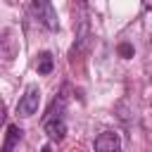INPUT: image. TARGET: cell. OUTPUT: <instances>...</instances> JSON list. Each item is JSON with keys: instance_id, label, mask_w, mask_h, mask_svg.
Segmentation results:
<instances>
[{"instance_id": "6da1fadb", "label": "cell", "mask_w": 152, "mask_h": 152, "mask_svg": "<svg viewBox=\"0 0 152 152\" xmlns=\"http://www.w3.org/2000/svg\"><path fill=\"white\" fill-rule=\"evenodd\" d=\"M31 10L36 14V19L50 28V31H57L59 28V21H57V12L52 7V0H31Z\"/></svg>"}, {"instance_id": "7a4b0ae2", "label": "cell", "mask_w": 152, "mask_h": 152, "mask_svg": "<svg viewBox=\"0 0 152 152\" xmlns=\"http://www.w3.org/2000/svg\"><path fill=\"white\" fill-rule=\"evenodd\" d=\"M38 104H40V90L36 83H31V86H26L21 100L17 102V114L19 116H33L38 112Z\"/></svg>"}, {"instance_id": "3957f363", "label": "cell", "mask_w": 152, "mask_h": 152, "mask_svg": "<svg viewBox=\"0 0 152 152\" xmlns=\"http://www.w3.org/2000/svg\"><path fill=\"white\" fill-rule=\"evenodd\" d=\"M43 131H45V135H48L50 140H55V142L64 140V135H66V124H64L62 114H48V119L43 121Z\"/></svg>"}, {"instance_id": "277c9868", "label": "cell", "mask_w": 152, "mask_h": 152, "mask_svg": "<svg viewBox=\"0 0 152 152\" xmlns=\"http://www.w3.org/2000/svg\"><path fill=\"white\" fill-rule=\"evenodd\" d=\"M119 147H121V140L114 131H104L95 138V150H100V152H114Z\"/></svg>"}, {"instance_id": "5b68a950", "label": "cell", "mask_w": 152, "mask_h": 152, "mask_svg": "<svg viewBox=\"0 0 152 152\" xmlns=\"http://www.w3.org/2000/svg\"><path fill=\"white\" fill-rule=\"evenodd\" d=\"M52 66H55V62H52V55L50 52H40L38 55V62H36V69H38V74H50L52 71Z\"/></svg>"}, {"instance_id": "8992f818", "label": "cell", "mask_w": 152, "mask_h": 152, "mask_svg": "<svg viewBox=\"0 0 152 152\" xmlns=\"http://www.w3.org/2000/svg\"><path fill=\"white\" fill-rule=\"evenodd\" d=\"M21 133H24V131H21L19 126H14V124L7 126V138H5V145H2V147H5V150H12V147L21 140Z\"/></svg>"}, {"instance_id": "52a82bcc", "label": "cell", "mask_w": 152, "mask_h": 152, "mask_svg": "<svg viewBox=\"0 0 152 152\" xmlns=\"http://www.w3.org/2000/svg\"><path fill=\"white\" fill-rule=\"evenodd\" d=\"M116 52H119L121 57L128 59V57H133V45H131V43H121V45L116 48Z\"/></svg>"}, {"instance_id": "ba28073f", "label": "cell", "mask_w": 152, "mask_h": 152, "mask_svg": "<svg viewBox=\"0 0 152 152\" xmlns=\"http://www.w3.org/2000/svg\"><path fill=\"white\" fill-rule=\"evenodd\" d=\"M5 119H7V109H5V102H0V126L5 124Z\"/></svg>"}, {"instance_id": "9c48e42d", "label": "cell", "mask_w": 152, "mask_h": 152, "mask_svg": "<svg viewBox=\"0 0 152 152\" xmlns=\"http://www.w3.org/2000/svg\"><path fill=\"white\" fill-rule=\"evenodd\" d=\"M142 7L145 10H152V0H142Z\"/></svg>"}]
</instances>
